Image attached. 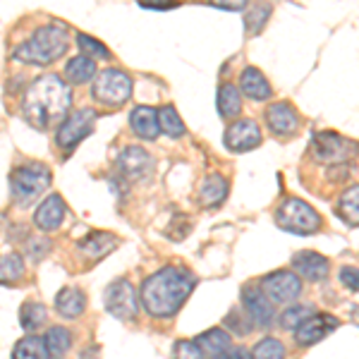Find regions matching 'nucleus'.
<instances>
[{
  "label": "nucleus",
  "instance_id": "1",
  "mask_svg": "<svg viewBox=\"0 0 359 359\" xmlns=\"http://www.w3.org/2000/svg\"><path fill=\"white\" fill-rule=\"evenodd\" d=\"M196 285V278L182 266H165L142 283V306L154 318H172Z\"/></svg>",
  "mask_w": 359,
  "mask_h": 359
},
{
  "label": "nucleus",
  "instance_id": "2",
  "mask_svg": "<svg viewBox=\"0 0 359 359\" xmlns=\"http://www.w3.org/2000/svg\"><path fill=\"white\" fill-rule=\"evenodd\" d=\"M72 108V91L60 74H43L34 79L25 94V118L36 130H48L57 120L67 118Z\"/></svg>",
  "mask_w": 359,
  "mask_h": 359
},
{
  "label": "nucleus",
  "instance_id": "3",
  "mask_svg": "<svg viewBox=\"0 0 359 359\" xmlns=\"http://www.w3.org/2000/svg\"><path fill=\"white\" fill-rule=\"evenodd\" d=\"M67 29L60 25L39 27L27 41H22L13 50V60L22 65H50L57 57L67 53Z\"/></svg>",
  "mask_w": 359,
  "mask_h": 359
},
{
  "label": "nucleus",
  "instance_id": "4",
  "mask_svg": "<svg viewBox=\"0 0 359 359\" xmlns=\"http://www.w3.org/2000/svg\"><path fill=\"white\" fill-rule=\"evenodd\" d=\"M50 182H53V175H50L48 165L36 163V161L17 165L10 175V192H13L15 204L29 206L50 187Z\"/></svg>",
  "mask_w": 359,
  "mask_h": 359
},
{
  "label": "nucleus",
  "instance_id": "5",
  "mask_svg": "<svg viewBox=\"0 0 359 359\" xmlns=\"http://www.w3.org/2000/svg\"><path fill=\"white\" fill-rule=\"evenodd\" d=\"M276 225L285 233H292V235H314L321 230V216L314 206H309L306 201L297 199V196H290L285 199L276 211Z\"/></svg>",
  "mask_w": 359,
  "mask_h": 359
},
{
  "label": "nucleus",
  "instance_id": "6",
  "mask_svg": "<svg viewBox=\"0 0 359 359\" xmlns=\"http://www.w3.org/2000/svg\"><path fill=\"white\" fill-rule=\"evenodd\" d=\"M96 103L106 108H120L130 101L132 96V77L118 67H108L94 79V89H91Z\"/></svg>",
  "mask_w": 359,
  "mask_h": 359
},
{
  "label": "nucleus",
  "instance_id": "7",
  "mask_svg": "<svg viewBox=\"0 0 359 359\" xmlns=\"http://www.w3.org/2000/svg\"><path fill=\"white\" fill-rule=\"evenodd\" d=\"M309 154L318 163L340 165V163H347V161L357 154V144L352 142V139L340 137L338 132H318V135H314V139H311Z\"/></svg>",
  "mask_w": 359,
  "mask_h": 359
},
{
  "label": "nucleus",
  "instance_id": "8",
  "mask_svg": "<svg viewBox=\"0 0 359 359\" xmlns=\"http://www.w3.org/2000/svg\"><path fill=\"white\" fill-rule=\"evenodd\" d=\"M96 118L98 115L94 108H77V111H72L60 123V127H57L55 144L62 149V151H72L82 139H86L91 132H94Z\"/></svg>",
  "mask_w": 359,
  "mask_h": 359
},
{
  "label": "nucleus",
  "instance_id": "9",
  "mask_svg": "<svg viewBox=\"0 0 359 359\" xmlns=\"http://www.w3.org/2000/svg\"><path fill=\"white\" fill-rule=\"evenodd\" d=\"M103 306L106 311L120 321H132L139 314V299H137V290L127 278H118L103 292Z\"/></svg>",
  "mask_w": 359,
  "mask_h": 359
},
{
  "label": "nucleus",
  "instance_id": "10",
  "mask_svg": "<svg viewBox=\"0 0 359 359\" xmlns=\"http://www.w3.org/2000/svg\"><path fill=\"white\" fill-rule=\"evenodd\" d=\"M271 304H292L302 294V280L292 271H276L266 276L259 287Z\"/></svg>",
  "mask_w": 359,
  "mask_h": 359
},
{
  "label": "nucleus",
  "instance_id": "11",
  "mask_svg": "<svg viewBox=\"0 0 359 359\" xmlns=\"http://www.w3.org/2000/svg\"><path fill=\"white\" fill-rule=\"evenodd\" d=\"M242 311H245V314L249 316V321L254 323V328H259V331L271 328L276 321L273 304L266 299V294L259 290L257 285L242 287Z\"/></svg>",
  "mask_w": 359,
  "mask_h": 359
},
{
  "label": "nucleus",
  "instance_id": "12",
  "mask_svg": "<svg viewBox=\"0 0 359 359\" xmlns=\"http://www.w3.org/2000/svg\"><path fill=\"white\" fill-rule=\"evenodd\" d=\"M340 328V318L333 314H311L304 323H299L294 328V343L297 347H311L316 343H321L326 335H331L333 331Z\"/></svg>",
  "mask_w": 359,
  "mask_h": 359
},
{
  "label": "nucleus",
  "instance_id": "13",
  "mask_svg": "<svg viewBox=\"0 0 359 359\" xmlns=\"http://www.w3.org/2000/svg\"><path fill=\"white\" fill-rule=\"evenodd\" d=\"M262 142H264L262 127L254 123V120H237V123L230 125L223 135L225 149L233 154L252 151V149L262 147Z\"/></svg>",
  "mask_w": 359,
  "mask_h": 359
},
{
  "label": "nucleus",
  "instance_id": "14",
  "mask_svg": "<svg viewBox=\"0 0 359 359\" xmlns=\"http://www.w3.org/2000/svg\"><path fill=\"white\" fill-rule=\"evenodd\" d=\"M264 120H266V127L280 139L292 137L294 132L299 130V125H302V118H299L297 108L290 106V103H283V101L266 108Z\"/></svg>",
  "mask_w": 359,
  "mask_h": 359
},
{
  "label": "nucleus",
  "instance_id": "15",
  "mask_svg": "<svg viewBox=\"0 0 359 359\" xmlns=\"http://www.w3.org/2000/svg\"><path fill=\"white\" fill-rule=\"evenodd\" d=\"M118 170L125 180H147L154 170V158L142 147H125L118 154Z\"/></svg>",
  "mask_w": 359,
  "mask_h": 359
},
{
  "label": "nucleus",
  "instance_id": "16",
  "mask_svg": "<svg viewBox=\"0 0 359 359\" xmlns=\"http://www.w3.org/2000/svg\"><path fill=\"white\" fill-rule=\"evenodd\" d=\"M292 273L299 278V280H309V283H321L326 280L328 273H331V262H328L323 254L318 252H297L292 257Z\"/></svg>",
  "mask_w": 359,
  "mask_h": 359
},
{
  "label": "nucleus",
  "instance_id": "17",
  "mask_svg": "<svg viewBox=\"0 0 359 359\" xmlns=\"http://www.w3.org/2000/svg\"><path fill=\"white\" fill-rule=\"evenodd\" d=\"M65 213H67V206L62 201L60 194H48L46 199L39 204L36 213H34V225L43 233H53L62 225L65 221Z\"/></svg>",
  "mask_w": 359,
  "mask_h": 359
},
{
  "label": "nucleus",
  "instance_id": "18",
  "mask_svg": "<svg viewBox=\"0 0 359 359\" xmlns=\"http://www.w3.org/2000/svg\"><path fill=\"white\" fill-rule=\"evenodd\" d=\"M118 245H120V240L113 233H98L96 230V233L86 235L84 240H79L77 249L84 259H89V262H98V259L108 257V254H111Z\"/></svg>",
  "mask_w": 359,
  "mask_h": 359
},
{
  "label": "nucleus",
  "instance_id": "19",
  "mask_svg": "<svg viewBox=\"0 0 359 359\" xmlns=\"http://www.w3.org/2000/svg\"><path fill=\"white\" fill-rule=\"evenodd\" d=\"M240 89H242V94L247 98H252V101H269V98L273 96V89H271L269 79L264 77V72L252 65L242 69Z\"/></svg>",
  "mask_w": 359,
  "mask_h": 359
},
{
  "label": "nucleus",
  "instance_id": "20",
  "mask_svg": "<svg viewBox=\"0 0 359 359\" xmlns=\"http://www.w3.org/2000/svg\"><path fill=\"white\" fill-rule=\"evenodd\" d=\"M130 125L132 132L144 139V142H154L158 139V115H156V108L151 106H137L130 115Z\"/></svg>",
  "mask_w": 359,
  "mask_h": 359
},
{
  "label": "nucleus",
  "instance_id": "21",
  "mask_svg": "<svg viewBox=\"0 0 359 359\" xmlns=\"http://www.w3.org/2000/svg\"><path fill=\"white\" fill-rule=\"evenodd\" d=\"M55 311L62 318H79L86 311V294L79 287H62L55 294Z\"/></svg>",
  "mask_w": 359,
  "mask_h": 359
},
{
  "label": "nucleus",
  "instance_id": "22",
  "mask_svg": "<svg viewBox=\"0 0 359 359\" xmlns=\"http://www.w3.org/2000/svg\"><path fill=\"white\" fill-rule=\"evenodd\" d=\"M230 192V182L225 180L223 175H218V172H213V175H208L204 180V184H201L199 189V199L201 204L213 208V206H221L225 201V196Z\"/></svg>",
  "mask_w": 359,
  "mask_h": 359
},
{
  "label": "nucleus",
  "instance_id": "23",
  "mask_svg": "<svg viewBox=\"0 0 359 359\" xmlns=\"http://www.w3.org/2000/svg\"><path fill=\"white\" fill-rule=\"evenodd\" d=\"M27 266L20 252L0 254V285H17L25 278Z\"/></svg>",
  "mask_w": 359,
  "mask_h": 359
},
{
  "label": "nucleus",
  "instance_id": "24",
  "mask_svg": "<svg viewBox=\"0 0 359 359\" xmlns=\"http://www.w3.org/2000/svg\"><path fill=\"white\" fill-rule=\"evenodd\" d=\"M216 106H218V115H221L223 120L237 118L240 111H242L240 89H237L235 84H230V82L221 84V89H218V98H216Z\"/></svg>",
  "mask_w": 359,
  "mask_h": 359
},
{
  "label": "nucleus",
  "instance_id": "25",
  "mask_svg": "<svg viewBox=\"0 0 359 359\" xmlns=\"http://www.w3.org/2000/svg\"><path fill=\"white\" fill-rule=\"evenodd\" d=\"M194 343L199 345L201 352H211L213 357V355H221L228 347H233V335L225 331V328H211V331L196 335Z\"/></svg>",
  "mask_w": 359,
  "mask_h": 359
},
{
  "label": "nucleus",
  "instance_id": "26",
  "mask_svg": "<svg viewBox=\"0 0 359 359\" xmlns=\"http://www.w3.org/2000/svg\"><path fill=\"white\" fill-rule=\"evenodd\" d=\"M43 343L50 359H62L72 347V333L62 326H50L43 335Z\"/></svg>",
  "mask_w": 359,
  "mask_h": 359
},
{
  "label": "nucleus",
  "instance_id": "27",
  "mask_svg": "<svg viewBox=\"0 0 359 359\" xmlns=\"http://www.w3.org/2000/svg\"><path fill=\"white\" fill-rule=\"evenodd\" d=\"M96 77V62L86 55H77L65 65V79L69 84H86Z\"/></svg>",
  "mask_w": 359,
  "mask_h": 359
},
{
  "label": "nucleus",
  "instance_id": "28",
  "mask_svg": "<svg viewBox=\"0 0 359 359\" xmlns=\"http://www.w3.org/2000/svg\"><path fill=\"white\" fill-rule=\"evenodd\" d=\"M13 359H50V357H48V350H46L43 338H39V335H27V338H22L20 343L15 345Z\"/></svg>",
  "mask_w": 359,
  "mask_h": 359
},
{
  "label": "nucleus",
  "instance_id": "29",
  "mask_svg": "<svg viewBox=\"0 0 359 359\" xmlns=\"http://www.w3.org/2000/svg\"><path fill=\"white\" fill-rule=\"evenodd\" d=\"M46 318H48V311H46V306L41 302H34V299H29V302L22 304L20 309V323L25 331H39V328L46 323Z\"/></svg>",
  "mask_w": 359,
  "mask_h": 359
},
{
  "label": "nucleus",
  "instance_id": "30",
  "mask_svg": "<svg viewBox=\"0 0 359 359\" xmlns=\"http://www.w3.org/2000/svg\"><path fill=\"white\" fill-rule=\"evenodd\" d=\"M156 115H158V130L165 132L168 137L177 139L184 135V123L175 106H163L161 111H156Z\"/></svg>",
  "mask_w": 359,
  "mask_h": 359
},
{
  "label": "nucleus",
  "instance_id": "31",
  "mask_svg": "<svg viewBox=\"0 0 359 359\" xmlns=\"http://www.w3.org/2000/svg\"><path fill=\"white\" fill-rule=\"evenodd\" d=\"M271 15H273V5H271V3L254 5V8L249 10V15L245 17V32L249 34V36H257V34H262Z\"/></svg>",
  "mask_w": 359,
  "mask_h": 359
},
{
  "label": "nucleus",
  "instance_id": "32",
  "mask_svg": "<svg viewBox=\"0 0 359 359\" xmlns=\"http://www.w3.org/2000/svg\"><path fill=\"white\" fill-rule=\"evenodd\" d=\"M311 314H316L314 304H290L285 311H283L278 321H280L283 331H292V328H297L299 323H304Z\"/></svg>",
  "mask_w": 359,
  "mask_h": 359
},
{
  "label": "nucleus",
  "instance_id": "33",
  "mask_svg": "<svg viewBox=\"0 0 359 359\" xmlns=\"http://www.w3.org/2000/svg\"><path fill=\"white\" fill-rule=\"evenodd\" d=\"M223 328H228V333L230 335L235 333L237 338H247L252 331H257V328H254V323L249 321V316L240 309V306H235V309H230L228 314H225Z\"/></svg>",
  "mask_w": 359,
  "mask_h": 359
},
{
  "label": "nucleus",
  "instance_id": "34",
  "mask_svg": "<svg viewBox=\"0 0 359 359\" xmlns=\"http://www.w3.org/2000/svg\"><path fill=\"white\" fill-rule=\"evenodd\" d=\"M249 355H252V359H285V345H283V340L269 335V338L259 340Z\"/></svg>",
  "mask_w": 359,
  "mask_h": 359
},
{
  "label": "nucleus",
  "instance_id": "35",
  "mask_svg": "<svg viewBox=\"0 0 359 359\" xmlns=\"http://www.w3.org/2000/svg\"><path fill=\"white\" fill-rule=\"evenodd\" d=\"M357 201H359L357 184H352V187L347 189V192H343V196H340V204H338V216L343 218L345 223H350L352 228L357 225V213H359Z\"/></svg>",
  "mask_w": 359,
  "mask_h": 359
},
{
  "label": "nucleus",
  "instance_id": "36",
  "mask_svg": "<svg viewBox=\"0 0 359 359\" xmlns=\"http://www.w3.org/2000/svg\"><path fill=\"white\" fill-rule=\"evenodd\" d=\"M77 46H79V50H82V55H86V57H98V60H111V50L106 48L98 39H94V36H89V34H77Z\"/></svg>",
  "mask_w": 359,
  "mask_h": 359
},
{
  "label": "nucleus",
  "instance_id": "37",
  "mask_svg": "<svg viewBox=\"0 0 359 359\" xmlns=\"http://www.w3.org/2000/svg\"><path fill=\"white\" fill-rule=\"evenodd\" d=\"M172 359H206V357L194 340H177L172 345Z\"/></svg>",
  "mask_w": 359,
  "mask_h": 359
},
{
  "label": "nucleus",
  "instance_id": "38",
  "mask_svg": "<svg viewBox=\"0 0 359 359\" xmlns=\"http://www.w3.org/2000/svg\"><path fill=\"white\" fill-rule=\"evenodd\" d=\"M50 247L53 245H50L48 237H43V235L41 237H29L27 240V257H32L34 262H39V259H43L46 254L50 252Z\"/></svg>",
  "mask_w": 359,
  "mask_h": 359
},
{
  "label": "nucleus",
  "instance_id": "39",
  "mask_svg": "<svg viewBox=\"0 0 359 359\" xmlns=\"http://www.w3.org/2000/svg\"><path fill=\"white\" fill-rule=\"evenodd\" d=\"M340 280H343V285L350 292L359 290V273H357L355 266H345V269H340Z\"/></svg>",
  "mask_w": 359,
  "mask_h": 359
},
{
  "label": "nucleus",
  "instance_id": "40",
  "mask_svg": "<svg viewBox=\"0 0 359 359\" xmlns=\"http://www.w3.org/2000/svg\"><path fill=\"white\" fill-rule=\"evenodd\" d=\"M211 359H252V355H249L247 347L235 345V347H228V350L221 352V355H213Z\"/></svg>",
  "mask_w": 359,
  "mask_h": 359
},
{
  "label": "nucleus",
  "instance_id": "41",
  "mask_svg": "<svg viewBox=\"0 0 359 359\" xmlns=\"http://www.w3.org/2000/svg\"><path fill=\"white\" fill-rule=\"evenodd\" d=\"M211 5L218 10H230V13H240V10L247 8V3H211Z\"/></svg>",
  "mask_w": 359,
  "mask_h": 359
},
{
  "label": "nucleus",
  "instance_id": "42",
  "mask_svg": "<svg viewBox=\"0 0 359 359\" xmlns=\"http://www.w3.org/2000/svg\"><path fill=\"white\" fill-rule=\"evenodd\" d=\"M139 8H144V10H172L175 8V3H168V5H151L147 0V3H139Z\"/></svg>",
  "mask_w": 359,
  "mask_h": 359
}]
</instances>
